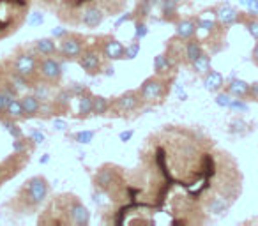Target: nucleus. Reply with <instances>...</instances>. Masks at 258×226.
I'll use <instances>...</instances> for the list:
<instances>
[{"instance_id": "nucleus-21", "label": "nucleus", "mask_w": 258, "mask_h": 226, "mask_svg": "<svg viewBox=\"0 0 258 226\" xmlns=\"http://www.w3.org/2000/svg\"><path fill=\"white\" fill-rule=\"evenodd\" d=\"M152 6L149 0H138L137 6H135V11L131 13V18H133V22H145V20L151 16L152 13Z\"/></svg>"}, {"instance_id": "nucleus-25", "label": "nucleus", "mask_w": 258, "mask_h": 226, "mask_svg": "<svg viewBox=\"0 0 258 226\" xmlns=\"http://www.w3.org/2000/svg\"><path fill=\"white\" fill-rule=\"evenodd\" d=\"M247 89H249V85H246V83L233 82L232 85L226 87V92L232 94V96H235V97H246L247 96Z\"/></svg>"}, {"instance_id": "nucleus-5", "label": "nucleus", "mask_w": 258, "mask_h": 226, "mask_svg": "<svg viewBox=\"0 0 258 226\" xmlns=\"http://www.w3.org/2000/svg\"><path fill=\"white\" fill-rule=\"evenodd\" d=\"M76 200V194L62 193L51 198L46 205L44 212L37 219V224H73V203Z\"/></svg>"}, {"instance_id": "nucleus-7", "label": "nucleus", "mask_w": 258, "mask_h": 226, "mask_svg": "<svg viewBox=\"0 0 258 226\" xmlns=\"http://www.w3.org/2000/svg\"><path fill=\"white\" fill-rule=\"evenodd\" d=\"M111 60H108L103 53V48L99 44V39H94V43H89L85 46V50L82 51L80 58L76 60V64L83 69L89 76H97L101 72L104 74H113V65H110Z\"/></svg>"}, {"instance_id": "nucleus-11", "label": "nucleus", "mask_w": 258, "mask_h": 226, "mask_svg": "<svg viewBox=\"0 0 258 226\" xmlns=\"http://www.w3.org/2000/svg\"><path fill=\"white\" fill-rule=\"evenodd\" d=\"M39 78L41 83H48L51 87H58L62 82V64L58 57H41L39 58Z\"/></svg>"}, {"instance_id": "nucleus-31", "label": "nucleus", "mask_w": 258, "mask_h": 226, "mask_svg": "<svg viewBox=\"0 0 258 226\" xmlns=\"http://www.w3.org/2000/svg\"><path fill=\"white\" fill-rule=\"evenodd\" d=\"M30 23H34V25H39V23H43V16L37 13V16H32V20H29Z\"/></svg>"}, {"instance_id": "nucleus-28", "label": "nucleus", "mask_w": 258, "mask_h": 226, "mask_svg": "<svg viewBox=\"0 0 258 226\" xmlns=\"http://www.w3.org/2000/svg\"><path fill=\"white\" fill-rule=\"evenodd\" d=\"M138 51H140V43H133L131 46H125V58L131 60V58L137 57Z\"/></svg>"}, {"instance_id": "nucleus-15", "label": "nucleus", "mask_w": 258, "mask_h": 226, "mask_svg": "<svg viewBox=\"0 0 258 226\" xmlns=\"http://www.w3.org/2000/svg\"><path fill=\"white\" fill-rule=\"evenodd\" d=\"M177 72H179V65L173 64L165 53L158 55V57L154 58V74L177 78Z\"/></svg>"}, {"instance_id": "nucleus-24", "label": "nucleus", "mask_w": 258, "mask_h": 226, "mask_svg": "<svg viewBox=\"0 0 258 226\" xmlns=\"http://www.w3.org/2000/svg\"><path fill=\"white\" fill-rule=\"evenodd\" d=\"M223 85V78L221 74H218V72L214 71H209L207 74H205V87H207V90H219Z\"/></svg>"}, {"instance_id": "nucleus-30", "label": "nucleus", "mask_w": 258, "mask_h": 226, "mask_svg": "<svg viewBox=\"0 0 258 226\" xmlns=\"http://www.w3.org/2000/svg\"><path fill=\"white\" fill-rule=\"evenodd\" d=\"M36 2L39 6H43V8H46V9H55V8H57V4H58V0H36Z\"/></svg>"}, {"instance_id": "nucleus-32", "label": "nucleus", "mask_w": 258, "mask_h": 226, "mask_svg": "<svg viewBox=\"0 0 258 226\" xmlns=\"http://www.w3.org/2000/svg\"><path fill=\"white\" fill-rule=\"evenodd\" d=\"M131 136H133V131H124V133H120V140L122 141H127Z\"/></svg>"}, {"instance_id": "nucleus-33", "label": "nucleus", "mask_w": 258, "mask_h": 226, "mask_svg": "<svg viewBox=\"0 0 258 226\" xmlns=\"http://www.w3.org/2000/svg\"><path fill=\"white\" fill-rule=\"evenodd\" d=\"M251 58H253V62L258 65V43H256V46H254V50H253V55H251Z\"/></svg>"}, {"instance_id": "nucleus-18", "label": "nucleus", "mask_w": 258, "mask_h": 226, "mask_svg": "<svg viewBox=\"0 0 258 226\" xmlns=\"http://www.w3.org/2000/svg\"><path fill=\"white\" fill-rule=\"evenodd\" d=\"M34 46L39 51L41 57H58V44L51 37H43V39L34 41Z\"/></svg>"}, {"instance_id": "nucleus-29", "label": "nucleus", "mask_w": 258, "mask_h": 226, "mask_svg": "<svg viewBox=\"0 0 258 226\" xmlns=\"http://www.w3.org/2000/svg\"><path fill=\"white\" fill-rule=\"evenodd\" d=\"M246 99L249 101H254V103H258V82L253 83V85H249V89H247V96Z\"/></svg>"}, {"instance_id": "nucleus-13", "label": "nucleus", "mask_w": 258, "mask_h": 226, "mask_svg": "<svg viewBox=\"0 0 258 226\" xmlns=\"http://www.w3.org/2000/svg\"><path fill=\"white\" fill-rule=\"evenodd\" d=\"M75 97L71 89H58L57 94L53 96L51 103H53V108H55V115L60 117V115H68L71 113V101Z\"/></svg>"}, {"instance_id": "nucleus-9", "label": "nucleus", "mask_w": 258, "mask_h": 226, "mask_svg": "<svg viewBox=\"0 0 258 226\" xmlns=\"http://www.w3.org/2000/svg\"><path fill=\"white\" fill-rule=\"evenodd\" d=\"M94 4H97V0H58L55 11L62 23L69 27H82L87 9Z\"/></svg>"}, {"instance_id": "nucleus-14", "label": "nucleus", "mask_w": 258, "mask_h": 226, "mask_svg": "<svg viewBox=\"0 0 258 226\" xmlns=\"http://www.w3.org/2000/svg\"><path fill=\"white\" fill-rule=\"evenodd\" d=\"M78 113H76V119L80 120H87L92 117V99H94V94L90 92L89 87H83V90L78 94Z\"/></svg>"}, {"instance_id": "nucleus-6", "label": "nucleus", "mask_w": 258, "mask_h": 226, "mask_svg": "<svg viewBox=\"0 0 258 226\" xmlns=\"http://www.w3.org/2000/svg\"><path fill=\"white\" fill-rule=\"evenodd\" d=\"M147 106L142 97L140 90H125L124 94L110 99V110H108V115L111 119H137L138 115H142V110Z\"/></svg>"}, {"instance_id": "nucleus-4", "label": "nucleus", "mask_w": 258, "mask_h": 226, "mask_svg": "<svg viewBox=\"0 0 258 226\" xmlns=\"http://www.w3.org/2000/svg\"><path fill=\"white\" fill-rule=\"evenodd\" d=\"M36 0H0V39L13 36L27 22L29 9Z\"/></svg>"}, {"instance_id": "nucleus-1", "label": "nucleus", "mask_w": 258, "mask_h": 226, "mask_svg": "<svg viewBox=\"0 0 258 226\" xmlns=\"http://www.w3.org/2000/svg\"><path fill=\"white\" fill-rule=\"evenodd\" d=\"M140 168L127 173V196L106 222L124 224L137 212L166 214L170 224H209L239 201L244 173L237 159L205 131L193 126H163L138 150Z\"/></svg>"}, {"instance_id": "nucleus-8", "label": "nucleus", "mask_w": 258, "mask_h": 226, "mask_svg": "<svg viewBox=\"0 0 258 226\" xmlns=\"http://www.w3.org/2000/svg\"><path fill=\"white\" fill-rule=\"evenodd\" d=\"M173 82H175V78H170V76L152 74L147 80H144L138 90H140L147 106H161L172 92Z\"/></svg>"}, {"instance_id": "nucleus-22", "label": "nucleus", "mask_w": 258, "mask_h": 226, "mask_svg": "<svg viewBox=\"0 0 258 226\" xmlns=\"http://www.w3.org/2000/svg\"><path fill=\"white\" fill-rule=\"evenodd\" d=\"M110 110V99L103 96H94L92 99V115L96 117H106Z\"/></svg>"}, {"instance_id": "nucleus-12", "label": "nucleus", "mask_w": 258, "mask_h": 226, "mask_svg": "<svg viewBox=\"0 0 258 226\" xmlns=\"http://www.w3.org/2000/svg\"><path fill=\"white\" fill-rule=\"evenodd\" d=\"M99 44L103 48V53L108 60H124L125 58V46L120 43L118 39H115L110 34H104V36H99Z\"/></svg>"}, {"instance_id": "nucleus-17", "label": "nucleus", "mask_w": 258, "mask_h": 226, "mask_svg": "<svg viewBox=\"0 0 258 226\" xmlns=\"http://www.w3.org/2000/svg\"><path fill=\"white\" fill-rule=\"evenodd\" d=\"M198 32V25H197V18H180L175 23V36L180 39H189L195 37Z\"/></svg>"}, {"instance_id": "nucleus-27", "label": "nucleus", "mask_w": 258, "mask_h": 226, "mask_svg": "<svg viewBox=\"0 0 258 226\" xmlns=\"http://www.w3.org/2000/svg\"><path fill=\"white\" fill-rule=\"evenodd\" d=\"M135 29H137V32H135V41L147 36V25H145V22H135Z\"/></svg>"}, {"instance_id": "nucleus-2", "label": "nucleus", "mask_w": 258, "mask_h": 226, "mask_svg": "<svg viewBox=\"0 0 258 226\" xmlns=\"http://www.w3.org/2000/svg\"><path fill=\"white\" fill-rule=\"evenodd\" d=\"M48 194H50L48 179L43 175H34L20 186L11 200L6 201L4 208L13 215H32L48 200Z\"/></svg>"}, {"instance_id": "nucleus-19", "label": "nucleus", "mask_w": 258, "mask_h": 226, "mask_svg": "<svg viewBox=\"0 0 258 226\" xmlns=\"http://www.w3.org/2000/svg\"><path fill=\"white\" fill-rule=\"evenodd\" d=\"M2 119H11V120H15V122L25 119V111H23L20 97H13V99L9 101L8 110H6V115L2 117Z\"/></svg>"}, {"instance_id": "nucleus-26", "label": "nucleus", "mask_w": 258, "mask_h": 226, "mask_svg": "<svg viewBox=\"0 0 258 226\" xmlns=\"http://www.w3.org/2000/svg\"><path fill=\"white\" fill-rule=\"evenodd\" d=\"M94 134H96L94 131H80V133L73 134V140L78 143H89V141H92Z\"/></svg>"}, {"instance_id": "nucleus-34", "label": "nucleus", "mask_w": 258, "mask_h": 226, "mask_svg": "<svg viewBox=\"0 0 258 226\" xmlns=\"http://www.w3.org/2000/svg\"><path fill=\"white\" fill-rule=\"evenodd\" d=\"M32 138H34V141H43L44 140L43 134H39L37 131H34V133H32Z\"/></svg>"}, {"instance_id": "nucleus-16", "label": "nucleus", "mask_w": 258, "mask_h": 226, "mask_svg": "<svg viewBox=\"0 0 258 226\" xmlns=\"http://www.w3.org/2000/svg\"><path fill=\"white\" fill-rule=\"evenodd\" d=\"M22 101L23 111H25V119H39V110H41V99L36 94H23L20 97Z\"/></svg>"}, {"instance_id": "nucleus-20", "label": "nucleus", "mask_w": 258, "mask_h": 226, "mask_svg": "<svg viewBox=\"0 0 258 226\" xmlns=\"http://www.w3.org/2000/svg\"><path fill=\"white\" fill-rule=\"evenodd\" d=\"M97 4L104 9V13L110 16H117L127 6V0H97Z\"/></svg>"}, {"instance_id": "nucleus-10", "label": "nucleus", "mask_w": 258, "mask_h": 226, "mask_svg": "<svg viewBox=\"0 0 258 226\" xmlns=\"http://www.w3.org/2000/svg\"><path fill=\"white\" fill-rule=\"evenodd\" d=\"M58 44V58L66 62H76L89 44V37L78 32H66L60 39L57 41Z\"/></svg>"}, {"instance_id": "nucleus-35", "label": "nucleus", "mask_w": 258, "mask_h": 226, "mask_svg": "<svg viewBox=\"0 0 258 226\" xmlns=\"http://www.w3.org/2000/svg\"><path fill=\"white\" fill-rule=\"evenodd\" d=\"M149 2H151V6H152V8H159V6H161L163 4V0H149Z\"/></svg>"}, {"instance_id": "nucleus-3", "label": "nucleus", "mask_w": 258, "mask_h": 226, "mask_svg": "<svg viewBox=\"0 0 258 226\" xmlns=\"http://www.w3.org/2000/svg\"><path fill=\"white\" fill-rule=\"evenodd\" d=\"M39 51L36 50L34 43L30 44H20L15 48L11 55L8 58H4V64L8 65L11 71H15L16 74H20L27 82L29 89H34L41 83L39 78Z\"/></svg>"}, {"instance_id": "nucleus-23", "label": "nucleus", "mask_w": 258, "mask_h": 226, "mask_svg": "<svg viewBox=\"0 0 258 226\" xmlns=\"http://www.w3.org/2000/svg\"><path fill=\"white\" fill-rule=\"evenodd\" d=\"M191 69H193L197 74H200V76H205L209 71H211V55L209 53H204L200 58H198L197 62H193V64L189 65Z\"/></svg>"}]
</instances>
